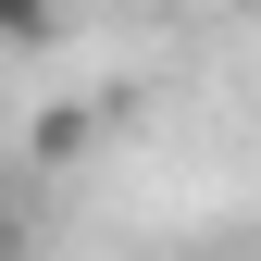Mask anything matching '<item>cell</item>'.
<instances>
[{"instance_id": "obj_1", "label": "cell", "mask_w": 261, "mask_h": 261, "mask_svg": "<svg viewBox=\"0 0 261 261\" xmlns=\"http://www.w3.org/2000/svg\"><path fill=\"white\" fill-rule=\"evenodd\" d=\"M75 0H0V50H62Z\"/></svg>"}, {"instance_id": "obj_2", "label": "cell", "mask_w": 261, "mask_h": 261, "mask_svg": "<svg viewBox=\"0 0 261 261\" xmlns=\"http://www.w3.org/2000/svg\"><path fill=\"white\" fill-rule=\"evenodd\" d=\"M87 149V112H38V124H25V162H75Z\"/></svg>"}]
</instances>
